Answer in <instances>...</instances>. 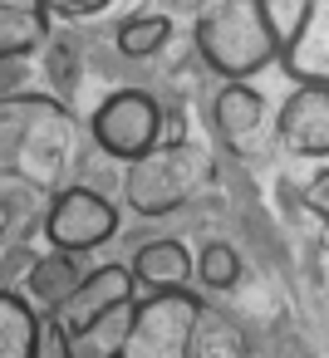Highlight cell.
<instances>
[{"instance_id":"obj_1","label":"cell","mask_w":329,"mask_h":358,"mask_svg":"<svg viewBox=\"0 0 329 358\" xmlns=\"http://www.w3.org/2000/svg\"><path fill=\"white\" fill-rule=\"evenodd\" d=\"M108 358H251L246 334L192 289H162L128 309Z\"/></svg>"},{"instance_id":"obj_2","label":"cell","mask_w":329,"mask_h":358,"mask_svg":"<svg viewBox=\"0 0 329 358\" xmlns=\"http://www.w3.org/2000/svg\"><path fill=\"white\" fill-rule=\"evenodd\" d=\"M197 50L226 84H251L280 55V30L265 0H206L197 15Z\"/></svg>"},{"instance_id":"obj_3","label":"cell","mask_w":329,"mask_h":358,"mask_svg":"<svg viewBox=\"0 0 329 358\" xmlns=\"http://www.w3.org/2000/svg\"><path fill=\"white\" fill-rule=\"evenodd\" d=\"M211 182V162L206 152H197L192 143H158L153 152H143L138 162H128V206L138 216H167L182 211L187 201H197Z\"/></svg>"},{"instance_id":"obj_4","label":"cell","mask_w":329,"mask_h":358,"mask_svg":"<svg viewBox=\"0 0 329 358\" xmlns=\"http://www.w3.org/2000/svg\"><path fill=\"white\" fill-rule=\"evenodd\" d=\"M94 143L118 157V162H138L143 152H153L162 143V108L153 94L143 89H118L99 103L94 113Z\"/></svg>"},{"instance_id":"obj_5","label":"cell","mask_w":329,"mask_h":358,"mask_svg":"<svg viewBox=\"0 0 329 358\" xmlns=\"http://www.w3.org/2000/svg\"><path fill=\"white\" fill-rule=\"evenodd\" d=\"M118 231V211L104 192L94 187H64L50 211H45V236H50V250H64V255H79V250H94L104 241H113Z\"/></svg>"},{"instance_id":"obj_6","label":"cell","mask_w":329,"mask_h":358,"mask_svg":"<svg viewBox=\"0 0 329 358\" xmlns=\"http://www.w3.org/2000/svg\"><path fill=\"white\" fill-rule=\"evenodd\" d=\"M133 275H128V265H99V270H84V280L74 285V294L55 309V324L69 334V338H79V334H94L104 319H113V314H123L128 304H133Z\"/></svg>"},{"instance_id":"obj_7","label":"cell","mask_w":329,"mask_h":358,"mask_svg":"<svg viewBox=\"0 0 329 358\" xmlns=\"http://www.w3.org/2000/svg\"><path fill=\"white\" fill-rule=\"evenodd\" d=\"M275 59L285 64L295 89H329V0H304L290 35H280Z\"/></svg>"},{"instance_id":"obj_8","label":"cell","mask_w":329,"mask_h":358,"mask_svg":"<svg viewBox=\"0 0 329 358\" xmlns=\"http://www.w3.org/2000/svg\"><path fill=\"white\" fill-rule=\"evenodd\" d=\"M275 128H280V143L295 157L319 162L329 152V89H295L285 99Z\"/></svg>"},{"instance_id":"obj_9","label":"cell","mask_w":329,"mask_h":358,"mask_svg":"<svg viewBox=\"0 0 329 358\" xmlns=\"http://www.w3.org/2000/svg\"><path fill=\"white\" fill-rule=\"evenodd\" d=\"M128 275H133V285H148L153 294H162V289H187L192 255H187L182 241H148V245L133 255Z\"/></svg>"},{"instance_id":"obj_10","label":"cell","mask_w":329,"mask_h":358,"mask_svg":"<svg viewBox=\"0 0 329 358\" xmlns=\"http://www.w3.org/2000/svg\"><path fill=\"white\" fill-rule=\"evenodd\" d=\"M50 35L40 0H0V59H20Z\"/></svg>"},{"instance_id":"obj_11","label":"cell","mask_w":329,"mask_h":358,"mask_svg":"<svg viewBox=\"0 0 329 358\" xmlns=\"http://www.w3.org/2000/svg\"><path fill=\"white\" fill-rule=\"evenodd\" d=\"M260 118H265V99L251 84H226L216 94V103H211V123H216V133L226 143H246L260 128Z\"/></svg>"},{"instance_id":"obj_12","label":"cell","mask_w":329,"mask_h":358,"mask_svg":"<svg viewBox=\"0 0 329 358\" xmlns=\"http://www.w3.org/2000/svg\"><path fill=\"white\" fill-rule=\"evenodd\" d=\"M84 280V270H79V260L74 255H64V250H50V255H40L35 260V270H30V294L45 304V314H55L69 294H74V285Z\"/></svg>"},{"instance_id":"obj_13","label":"cell","mask_w":329,"mask_h":358,"mask_svg":"<svg viewBox=\"0 0 329 358\" xmlns=\"http://www.w3.org/2000/svg\"><path fill=\"white\" fill-rule=\"evenodd\" d=\"M40 314L15 289H0V358H30Z\"/></svg>"},{"instance_id":"obj_14","label":"cell","mask_w":329,"mask_h":358,"mask_svg":"<svg viewBox=\"0 0 329 358\" xmlns=\"http://www.w3.org/2000/svg\"><path fill=\"white\" fill-rule=\"evenodd\" d=\"M167 35H172V20L167 15H128L118 25V50L128 59H148V55H158L167 45Z\"/></svg>"},{"instance_id":"obj_15","label":"cell","mask_w":329,"mask_h":358,"mask_svg":"<svg viewBox=\"0 0 329 358\" xmlns=\"http://www.w3.org/2000/svg\"><path fill=\"white\" fill-rule=\"evenodd\" d=\"M197 275L206 289H231L241 280V255L226 245V241H211L202 255H197Z\"/></svg>"},{"instance_id":"obj_16","label":"cell","mask_w":329,"mask_h":358,"mask_svg":"<svg viewBox=\"0 0 329 358\" xmlns=\"http://www.w3.org/2000/svg\"><path fill=\"white\" fill-rule=\"evenodd\" d=\"M30 358H79L74 353V338L55 324V314H40V329H35V348Z\"/></svg>"},{"instance_id":"obj_17","label":"cell","mask_w":329,"mask_h":358,"mask_svg":"<svg viewBox=\"0 0 329 358\" xmlns=\"http://www.w3.org/2000/svg\"><path fill=\"white\" fill-rule=\"evenodd\" d=\"M40 6H45V15H94L108 0H40Z\"/></svg>"},{"instance_id":"obj_18","label":"cell","mask_w":329,"mask_h":358,"mask_svg":"<svg viewBox=\"0 0 329 358\" xmlns=\"http://www.w3.org/2000/svg\"><path fill=\"white\" fill-rule=\"evenodd\" d=\"M324 187H329V177H314V187H309V206L314 211H324Z\"/></svg>"}]
</instances>
